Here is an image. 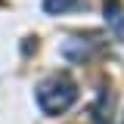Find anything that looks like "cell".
Masks as SVG:
<instances>
[{"label":"cell","instance_id":"cell-1","mask_svg":"<svg viewBox=\"0 0 124 124\" xmlns=\"http://www.w3.org/2000/svg\"><path fill=\"white\" fill-rule=\"evenodd\" d=\"M78 99V84L68 75H53L46 78L44 84L37 87V106L44 108L46 115H62L75 106Z\"/></svg>","mask_w":124,"mask_h":124},{"label":"cell","instance_id":"cell-2","mask_svg":"<svg viewBox=\"0 0 124 124\" xmlns=\"http://www.w3.org/2000/svg\"><path fill=\"white\" fill-rule=\"evenodd\" d=\"M96 46H99V37H96V34H93L90 40H84V37H68V40L62 44V56L68 62H84Z\"/></svg>","mask_w":124,"mask_h":124},{"label":"cell","instance_id":"cell-3","mask_svg":"<svg viewBox=\"0 0 124 124\" xmlns=\"http://www.w3.org/2000/svg\"><path fill=\"white\" fill-rule=\"evenodd\" d=\"M102 13H106V25H108V31H112L118 40H124V6H121V0H106Z\"/></svg>","mask_w":124,"mask_h":124},{"label":"cell","instance_id":"cell-4","mask_svg":"<svg viewBox=\"0 0 124 124\" xmlns=\"http://www.w3.org/2000/svg\"><path fill=\"white\" fill-rule=\"evenodd\" d=\"M44 9L50 16H65L75 9H87V0H44Z\"/></svg>","mask_w":124,"mask_h":124},{"label":"cell","instance_id":"cell-5","mask_svg":"<svg viewBox=\"0 0 124 124\" xmlns=\"http://www.w3.org/2000/svg\"><path fill=\"white\" fill-rule=\"evenodd\" d=\"M112 102H115V96H112L108 90L99 93V102L93 106V121L96 124H108L112 121Z\"/></svg>","mask_w":124,"mask_h":124},{"label":"cell","instance_id":"cell-6","mask_svg":"<svg viewBox=\"0 0 124 124\" xmlns=\"http://www.w3.org/2000/svg\"><path fill=\"white\" fill-rule=\"evenodd\" d=\"M121 124H124V121H121Z\"/></svg>","mask_w":124,"mask_h":124}]
</instances>
